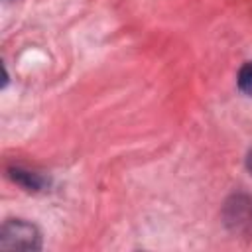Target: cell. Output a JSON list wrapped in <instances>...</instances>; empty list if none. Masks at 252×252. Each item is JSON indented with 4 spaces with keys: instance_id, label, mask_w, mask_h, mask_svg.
Instances as JSON below:
<instances>
[{
    "instance_id": "6da1fadb",
    "label": "cell",
    "mask_w": 252,
    "mask_h": 252,
    "mask_svg": "<svg viewBox=\"0 0 252 252\" xmlns=\"http://www.w3.org/2000/svg\"><path fill=\"white\" fill-rule=\"evenodd\" d=\"M0 248L10 250H37L41 248V234L37 226L32 222H26L22 219H10L2 226V236H0Z\"/></svg>"
},
{
    "instance_id": "7a4b0ae2",
    "label": "cell",
    "mask_w": 252,
    "mask_h": 252,
    "mask_svg": "<svg viewBox=\"0 0 252 252\" xmlns=\"http://www.w3.org/2000/svg\"><path fill=\"white\" fill-rule=\"evenodd\" d=\"M224 224L236 234L252 232V197L248 195H232L222 209Z\"/></svg>"
},
{
    "instance_id": "3957f363",
    "label": "cell",
    "mask_w": 252,
    "mask_h": 252,
    "mask_svg": "<svg viewBox=\"0 0 252 252\" xmlns=\"http://www.w3.org/2000/svg\"><path fill=\"white\" fill-rule=\"evenodd\" d=\"M10 177H12L16 183H20L24 189H28V191H39L41 187H45V179H43L39 173H35V171H26V169H22V167L10 169Z\"/></svg>"
},
{
    "instance_id": "277c9868",
    "label": "cell",
    "mask_w": 252,
    "mask_h": 252,
    "mask_svg": "<svg viewBox=\"0 0 252 252\" xmlns=\"http://www.w3.org/2000/svg\"><path fill=\"white\" fill-rule=\"evenodd\" d=\"M236 85H238V89H240L244 94L252 96V61H246V63L240 67L238 77H236Z\"/></svg>"
},
{
    "instance_id": "5b68a950",
    "label": "cell",
    "mask_w": 252,
    "mask_h": 252,
    "mask_svg": "<svg viewBox=\"0 0 252 252\" xmlns=\"http://www.w3.org/2000/svg\"><path fill=\"white\" fill-rule=\"evenodd\" d=\"M246 169L250 171V175H252V150L248 152V156H246Z\"/></svg>"
}]
</instances>
